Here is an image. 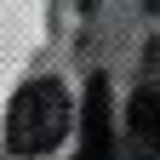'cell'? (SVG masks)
Listing matches in <instances>:
<instances>
[{"label": "cell", "mask_w": 160, "mask_h": 160, "mask_svg": "<svg viewBox=\"0 0 160 160\" xmlns=\"http://www.w3.org/2000/svg\"><path fill=\"white\" fill-rule=\"evenodd\" d=\"M149 12H160V0H149Z\"/></svg>", "instance_id": "277c9868"}, {"label": "cell", "mask_w": 160, "mask_h": 160, "mask_svg": "<svg viewBox=\"0 0 160 160\" xmlns=\"http://www.w3.org/2000/svg\"><path fill=\"white\" fill-rule=\"evenodd\" d=\"M80 160H120V143H114V114H109V80L97 74L86 86V114H80Z\"/></svg>", "instance_id": "7a4b0ae2"}, {"label": "cell", "mask_w": 160, "mask_h": 160, "mask_svg": "<svg viewBox=\"0 0 160 160\" xmlns=\"http://www.w3.org/2000/svg\"><path fill=\"white\" fill-rule=\"evenodd\" d=\"M126 154L160 160V86H137L126 103Z\"/></svg>", "instance_id": "3957f363"}, {"label": "cell", "mask_w": 160, "mask_h": 160, "mask_svg": "<svg viewBox=\"0 0 160 160\" xmlns=\"http://www.w3.org/2000/svg\"><path fill=\"white\" fill-rule=\"evenodd\" d=\"M63 132H69V92L57 80H29L12 97V114H6L12 154H46L63 143Z\"/></svg>", "instance_id": "6da1fadb"}]
</instances>
